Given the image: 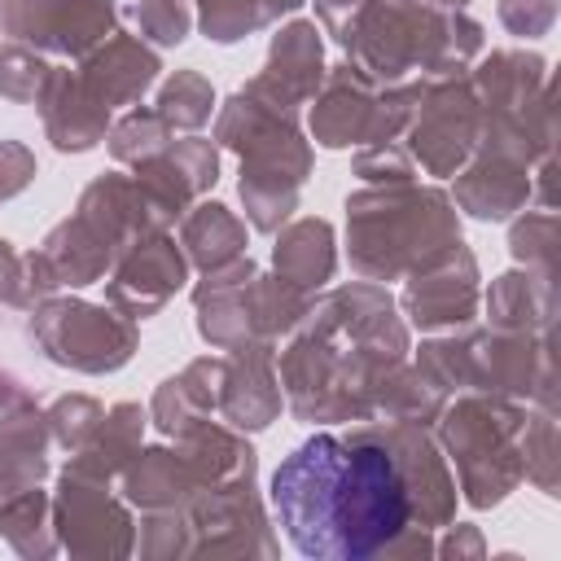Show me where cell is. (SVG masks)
<instances>
[{"instance_id": "6da1fadb", "label": "cell", "mask_w": 561, "mask_h": 561, "mask_svg": "<svg viewBox=\"0 0 561 561\" xmlns=\"http://www.w3.org/2000/svg\"><path fill=\"white\" fill-rule=\"evenodd\" d=\"M272 508L302 557L359 561L403 530L408 491L381 447L316 434L272 473Z\"/></svg>"}]
</instances>
